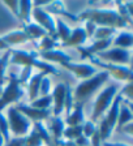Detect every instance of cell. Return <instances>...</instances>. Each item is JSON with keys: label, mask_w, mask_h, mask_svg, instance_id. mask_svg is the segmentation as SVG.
Masks as SVG:
<instances>
[{"label": "cell", "mask_w": 133, "mask_h": 146, "mask_svg": "<svg viewBox=\"0 0 133 146\" xmlns=\"http://www.w3.org/2000/svg\"><path fill=\"white\" fill-rule=\"evenodd\" d=\"M49 127L46 128L49 133L52 134V141L54 145L56 142L63 140V132L65 129V123L60 116H50L49 119Z\"/></svg>", "instance_id": "2e32d148"}, {"label": "cell", "mask_w": 133, "mask_h": 146, "mask_svg": "<svg viewBox=\"0 0 133 146\" xmlns=\"http://www.w3.org/2000/svg\"><path fill=\"white\" fill-rule=\"evenodd\" d=\"M118 94L124 100H127V102H132V98H133V84H132V81L127 82V84L121 88V90L118 91Z\"/></svg>", "instance_id": "d590c367"}, {"label": "cell", "mask_w": 133, "mask_h": 146, "mask_svg": "<svg viewBox=\"0 0 133 146\" xmlns=\"http://www.w3.org/2000/svg\"><path fill=\"white\" fill-rule=\"evenodd\" d=\"M24 88L20 84L16 73H11L8 77V84L4 86L3 93L0 94V112L7 107H11L13 103H18L24 97Z\"/></svg>", "instance_id": "5b68a950"}, {"label": "cell", "mask_w": 133, "mask_h": 146, "mask_svg": "<svg viewBox=\"0 0 133 146\" xmlns=\"http://www.w3.org/2000/svg\"><path fill=\"white\" fill-rule=\"evenodd\" d=\"M70 29L63 20L58 18V20H55V38L58 39L59 43H63L68 39V36L70 35Z\"/></svg>", "instance_id": "484cf974"}, {"label": "cell", "mask_w": 133, "mask_h": 146, "mask_svg": "<svg viewBox=\"0 0 133 146\" xmlns=\"http://www.w3.org/2000/svg\"><path fill=\"white\" fill-rule=\"evenodd\" d=\"M102 146H130V145H127V143H123V142H108V141H106V142H103Z\"/></svg>", "instance_id": "ee69618b"}, {"label": "cell", "mask_w": 133, "mask_h": 146, "mask_svg": "<svg viewBox=\"0 0 133 146\" xmlns=\"http://www.w3.org/2000/svg\"><path fill=\"white\" fill-rule=\"evenodd\" d=\"M4 146H25V137H15V138H11Z\"/></svg>", "instance_id": "60d3db41"}, {"label": "cell", "mask_w": 133, "mask_h": 146, "mask_svg": "<svg viewBox=\"0 0 133 146\" xmlns=\"http://www.w3.org/2000/svg\"><path fill=\"white\" fill-rule=\"evenodd\" d=\"M4 81H5V80H0V94L3 93V89H4Z\"/></svg>", "instance_id": "bcb514c9"}, {"label": "cell", "mask_w": 133, "mask_h": 146, "mask_svg": "<svg viewBox=\"0 0 133 146\" xmlns=\"http://www.w3.org/2000/svg\"><path fill=\"white\" fill-rule=\"evenodd\" d=\"M82 136V125H77V127H65L63 132V137L66 141H76L78 137Z\"/></svg>", "instance_id": "4dcf8cb0"}, {"label": "cell", "mask_w": 133, "mask_h": 146, "mask_svg": "<svg viewBox=\"0 0 133 146\" xmlns=\"http://www.w3.org/2000/svg\"><path fill=\"white\" fill-rule=\"evenodd\" d=\"M65 93H66V82H59L54 86L51 93L52 97V116H60L64 112L65 104Z\"/></svg>", "instance_id": "7c38bea8"}, {"label": "cell", "mask_w": 133, "mask_h": 146, "mask_svg": "<svg viewBox=\"0 0 133 146\" xmlns=\"http://www.w3.org/2000/svg\"><path fill=\"white\" fill-rule=\"evenodd\" d=\"M73 142L76 143V145H78V146H90V140L89 138H86V137L81 136L78 137L76 141H73Z\"/></svg>", "instance_id": "7bdbcfd3"}, {"label": "cell", "mask_w": 133, "mask_h": 146, "mask_svg": "<svg viewBox=\"0 0 133 146\" xmlns=\"http://www.w3.org/2000/svg\"><path fill=\"white\" fill-rule=\"evenodd\" d=\"M88 40V35L85 33L84 27H76L70 31V35L65 42L60 43V47H84L85 42Z\"/></svg>", "instance_id": "ac0fdd59"}, {"label": "cell", "mask_w": 133, "mask_h": 146, "mask_svg": "<svg viewBox=\"0 0 133 146\" xmlns=\"http://www.w3.org/2000/svg\"><path fill=\"white\" fill-rule=\"evenodd\" d=\"M31 72H33V68L31 67H22V70L20 72V74H17V78H18V81H20L21 85H25V84L29 82L30 77L33 76Z\"/></svg>", "instance_id": "74e56055"}, {"label": "cell", "mask_w": 133, "mask_h": 146, "mask_svg": "<svg viewBox=\"0 0 133 146\" xmlns=\"http://www.w3.org/2000/svg\"><path fill=\"white\" fill-rule=\"evenodd\" d=\"M31 11H33V1L27 0L18 1V20L22 22V25L31 22Z\"/></svg>", "instance_id": "603a6c76"}, {"label": "cell", "mask_w": 133, "mask_h": 146, "mask_svg": "<svg viewBox=\"0 0 133 146\" xmlns=\"http://www.w3.org/2000/svg\"><path fill=\"white\" fill-rule=\"evenodd\" d=\"M7 50H11V48H9L8 44H7V43L1 39V36H0V51H7Z\"/></svg>", "instance_id": "f6af8a7d"}, {"label": "cell", "mask_w": 133, "mask_h": 146, "mask_svg": "<svg viewBox=\"0 0 133 146\" xmlns=\"http://www.w3.org/2000/svg\"><path fill=\"white\" fill-rule=\"evenodd\" d=\"M123 98L119 94H116L115 99L112 100L110 108L106 111V113L102 116V117L98 120L99 125L97 127L98 133H99L100 141L106 142L108 141V138L112 136V132L116 128V120H118V113H119V108H120V104L123 103Z\"/></svg>", "instance_id": "277c9868"}, {"label": "cell", "mask_w": 133, "mask_h": 146, "mask_svg": "<svg viewBox=\"0 0 133 146\" xmlns=\"http://www.w3.org/2000/svg\"><path fill=\"white\" fill-rule=\"evenodd\" d=\"M29 104L38 110H50L52 107V97H51V94L45 95V97H38L37 99H34Z\"/></svg>", "instance_id": "f546056e"}, {"label": "cell", "mask_w": 133, "mask_h": 146, "mask_svg": "<svg viewBox=\"0 0 133 146\" xmlns=\"http://www.w3.org/2000/svg\"><path fill=\"white\" fill-rule=\"evenodd\" d=\"M15 107L17 111H20L31 123H42L51 116V110H38L31 107L30 104H25V103H18Z\"/></svg>", "instance_id": "4fadbf2b"}, {"label": "cell", "mask_w": 133, "mask_h": 146, "mask_svg": "<svg viewBox=\"0 0 133 146\" xmlns=\"http://www.w3.org/2000/svg\"><path fill=\"white\" fill-rule=\"evenodd\" d=\"M7 113L8 115L5 117H7V121H8L9 132L12 134H15L16 137H25L30 132L33 123L27 117H25L20 111H17L15 106L8 107Z\"/></svg>", "instance_id": "52a82bcc"}, {"label": "cell", "mask_w": 133, "mask_h": 146, "mask_svg": "<svg viewBox=\"0 0 133 146\" xmlns=\"http://www.w3.org/2000/svg\"><path fill=\"white\" fill-rule=\"evenodd\" d=\"M31 18L35 21L37 25H39L42 29L47 31V34L55 38V18L50 13H47L43 8L33 7L31 11ZM56 39V38H55Z\"/></svg>", "instance_id": "30bf717a"}, {"label": "cell", "mask_w": 133, "mask_h": 146, "mask_svg": "<svg viewBox=\"0 0 133 146\" xmlns=\"http://www.w3.org/2000/svg\"><path fill=\"white\" fill-rule=\"evenodd\" d=\"M78 20L90 21L98 27H112V29H125L129 25L119 16L116 9H104V8H88L77 16Z\"/></svg>", "instance_id": "6da1fadb"}, {"label": "cell", "mask_w": 133, "mask_h": 146, "mask_svg": "<svg viewBox=\"0 0 133 146\" xmlns=\"http://www.w3.org/2000/svg\"><path fill=\"white\" fill-rule=\"evenodd\" d=\"M97 25H94L93 22L90 21H85V27L84 30L85 33H86V35H88V38H91V36L94 35V33H95V30H97Z\"/></svg>", "instance_id": "ab89813d"}, {"label": "cell", "mask_w": 133, "mask_h": 146, "mask_svg": "<svg viewBox=\"0 0 133 146\" xmlns=\"http://www.w3.org/2000/svg\"><path fill=\"white\" fill-rule=\"evenodd\" d=\"M43 9H45L47 13H50L51 16L52 15L64 16V17H68V18H70V20H73V21H78L77 16L72 15L70 12L66 11L63 1H49V3L46 4V7H43Z\"/></svg>", "instance_id": "d6986e66"}, {"label": "cell", "mask_w": 133, "mask_h": 146, "mask_svg": "<svg viewBox=\"0 0 133 146\" xmlns=\"http://www.w3.org/2000/svg\"><path fill=\"white\" fill-rule=\"evenodd\" d=\"M39 40L41 42L37 44V48H38L37 52L51 51V50H55V48H59V47H60V43L58 42V39H55L54 36H51V35H46Z\"/></svg>", "instance_id": "4316f807"}, {"label": "cell", "mask_w": 133, "mask_h": 146, "mask_svg": "<svg viewBox=\"0 0 133 146\" xmlns=\"http://www.w3.org/2000/svg\"><path fill=\"white\" fill-rule=\"evenodd\" d=\"M51 89H52V81L50 78V76H45L41 81V86H39V95L45 97V95H50L51 94Z\"/></svg>", "instance_id": "836d02e7"}, {"label": "cell", "mask_w": 133, "mask_h": 146, "mask_svg": "<svg viewBox=\"0 0 133 146\" xmlns=\"http://www.w3.org/2000/svg\"><path fill=\"white\" fill-rule=\"evenodd\" d=\"M86 121L85 120V112H84V103L81 102H74L72 111L69 115H66V119L64 120L65 127H77V125H82Z\"/></svg>", "instance_id": "e0dca14e"}, {"label": "cell", "mask_w": 133, "mask_h": 146, "mask_svg": "<svg viewBox=\"0 0 133 146\" xmlns=\"http://www.w3.org/2000/svg\"><path fill=\"white\" fill-rule=\"evenodd\" d=\"M9 63L15 64V65H21V67H31L38 68L39 72H45L47 74H54L58 76L59 69L54 67L52 64H49L46 61L41 60L38 58L37 51H25V50H11V58H9Z\"/></svg>", "instance_id": "7a4b0ae2"}, {"label": "cell", "mask_w": 133, "mask_h": 146, "mask_svg": "<svg viewBox=\"0 0 133 146\" xmlns=\"http://www.w3.org/2000/svg\"><path fill=\"white\" fill-rule=\"evenodd\" d=\"M118 131L125 133L127 136H132L133 134V123H128V124H125L124 127H121L120 129H118Z\"/></svg>", "instance_id": "b9f144b4"}, {"label": "cell", "mask_w": 133, "mask_h": 146, "mask_svg": "<svg viewBox=\"0 0 133 146\" xmlns=\"http://www.w3.org/2000/svg\"><path fill=\"white\" fill-rule=\"evenodd\" d=\"M112 46V39H103V40H94L93 44L88 47H78L81 59H89L91 56H97L98 54L108 50Z\"/></svg>", "instance_id": "9a60e30c"}, {"label": "cell", "mask_w": 133, "mask_h": 146, "mask_svg": "<svg viewBox=\"0 0 133 146\" xmlns=\"http://www.w3.org/2000/svg\"><path fill=\"white\" fill-rule=\"evenodd\" d=\"M118 33V30L112 29V27H103L99 26L97 27V30L94 33L93 38L95 40H103V39H112V36Z\"/></svg>", "instance_id": "f1b7e54d"}, {"label": "cell", "mask_w": 133, "mask_h": 146, "mask_svg": "<svg viewBox=\"0 0 133 146\" xmlns=\"http://www.w3.org/2000/svg\"><path fill=\"white\" fill-rule=\"evenodd\" d=\"M45 76H49L47 73L45 72H38L35 74L30 77L29 82H27V95H29V100L33 102L34 99L39 97V86H41V81Z\"/></svg>", "instance_id": "ffe728a7"}, {"label": "cell", "mask_w": 133, "mask_h": 146, "mask_svg": "<svg viewBox=\"0 0 133 146\" xmlns=\"http://www.w3.org/2000/svg\"><path fill=\"white\" fill-rule=\"evenodd\" d=\"M108 78H110L108 74L104 70H102V72H97L90 78L81 81L74 88V90H73V99H74V102L84 103L85 100H88L95 91L99 90L108 81Z\"/></svg>", "instance_id": "3957f363"}, {"label": "cell", "mask_w": 133, "mask_h": 146, "mask_svg": "<svg viewBox=\"0 0 133 146\" xmlns=\"http://www.w3.org/2000/svg\"><path fill=\"white\" fill-rule=\"evenodd\" d=\"M0 134L4 137L5 142H8L11 140V132H9L8 121H7V117L3 112H0Z\"/></svg>", "instance_id": "d6a6232c"}, {"label": "cell", "mask_w": 133, "mask_h": 146, "mask_svg": "<svg viewBox=\"0 0 133 146\" xmlns=\"http://www.w3.org/2000/svg\"><path fill=\"white\" fill-rule=\"evenodd\" d=\"M5 145V141H4V137L0 134V146H4Z\"/></svg>", "instance_id": "7dc6e473"}, {"label": "cell", "mask_w": 133, "mask_h": 146, "mask_svg": "<svg viewBox=\"0 0 133 146\" xmlns=\"http://www.w3.org/2000/svg\"><path fill=\"white\" fill-rule=\"evenodd\" d=\"M95 131H97V125H95V123L88 120V121H85L84 124H82V136L86 137V138H89V140H90L91 136L95 133Z\"/></svg>", "instance_id": "8d00e7d4"}, {"label": "cell", "mask_w": 133, "mask_h": 146, "mask_svg": "<svg viewBox=\"0 0 133 146\" xmlns=\"http://www.w3.org/2000/svg\"><path fill=\"white\" fill-rule=\"evenodd\" d=\"M73 104H74V99H73V90L70 88V85L66 82V93H65V104H64V112L66 115H69V112L72 111Z\"/></svg>", "instance_id": "1f68e13d"}, {"label": "cell", "mask_w": 133, "mask_h": 146, "mask_svg": "<svg viewBox=\"0 0 133 146\" xmlns=\"http://www.w3.org/2000/svg\"><path fill=\"white\" fill-rule=\"evenodd\" d=\"M132 120H133V112H132V107H130V102L123 100V103L120 104V108H119L118 120H116V129H120L125 124L132 123Z\"/></svg>", "instance_id": "44dd1931"}, {"label": "cell", "mask_w": 133, "mask_h": 146, "mask_svg": "<svg viewBox=\"0 0 133 146\" xmlns=\"http://www.w3.org/2000/svg\"><path fill=\"white\" fill-rule=\"evenodd\" d=\"M61 67L64 69H66L68 72H70L76 78H78L80 81L90 78L91 76H94L97 73V68L93 67L91 64H86V63H65Z\"/></svg>", "instance_id": "8fae6325"}, {"label": "cell", "mask_w": 133, "mask_h": 146, "mask_svg": "<svg viewBox=\"0 0 133 146\" xmlns=\"http://www.w3.org/2000/svg\"><path fill=\"white\" fill-rule=\"evenodd\" d=\"M9 58H11V50H7V51L0 56V80H7L5 70H7V67H8Z\"/></svg>", "instance_id": "e575fe53"}, {"label": "cell", "mask_w": 133, "mask_h": 146, "mask_svg": "<svg viewBox=\"0 0 133 146\" xmlns=\"http://www.w3.org/2000/svg\"><path fill=\"white\" fill-rule=\"evenodd\" d=\"M38 54V58L41 60L46 61L49 64H52V63H56V64H60V67L63 64L65 63H70L72 58L69 55L64 52L63 50L60 48H55V50H51V51H42V52H37Z\"/></svg>", "instance_id": "5bb4252c"}, {"label": "cell", "mask_w": 133, "mask_h": 146, "mask_svg": "<svg viewBox=\"0 0 133 146\" xmlns=\"http://www.w3.org/2000/svg\"><path fill=\"white\" fill-rule=\"evenodd\" d=\"M133 46V34L130 31H121L112 39V47H118L123 50H129Z\"/></svg>", "instance_id": "cb8c5ba5"}, {"label": "cell", "mask_w": 133, "mask_h": 146, "mask_svg": "<svg viewBox=\"0 0 133 146\" xmlns=\"http://www.w3.org/2000/svg\"><path fill=\"white\" fill-rule=\"evenodd\" d=\"M116 94H118V86L116 85H108L100 91L99 94H98V97L95 98V100H94L90 121L97 123L106 113V111L111 106L112 100L115 99Z\"/></svg>", "instance_id": "8992f818"}, {"label": "cell", "mask_w": 133, "mask_h": 146, "mask_svg": "<svg viewBox=\"0 0 133 146\" xmlns=\"http://www.w3.org/2000/svg\"><path fill=\"white\" fill-rule=\"evenodd\" d=\"M97 58L102 61H106V63L124 65V64L130 61V51L129 50L118 48V47H110L108 50L98 54Z\"/></svg>", "instance_id": "9c48e42d"}, {"label": "cell", "mask_w": 133, "mask_h": 146, "mask_svg": "<svg viewBox=\"0 0 133 146\" xmlns=\"http://www.w3.org/2000/svg\"><path fill=\"white\" fill-rule=\"evenodd\" d=\"M89 60L91 61L93 67H99L110 77H114L118 81H124V82L132 81V77H133L132 69L129 67H127V65H116V64L106 63V61L99 60L97 56H91V58H89Z\"/></svg>", "instance_id": "ba28073f"}, {"label": "cell", "mask_w": 133, "mask_h": 146, "mask_svg": "<svg viewBox=\"0 0 133 146\" xmlns=\"http://www.w3.org/2000/svg\"><path fill=\"white\" fill-rule=\"evenodd\" d=\"M42 145H45L42 137L35 131V128L31 125L30 132L25 136V146H42Z\"/></svg>", "instance_id": "83f0119b"}, {"label": "cell", "mask_w": 133, "mask_h": 146, "mask_svg": "<svg viewBox=\"0 0 133 146\" xmlns=\"http://www.w3.org/2000/svg\"><path fill=\"white\" fill-rule=\"evenodd\" d=\"M22 30L29 36V39L33 40V42L37 39H42L43 36L49 35L47 31H46L45 29H42L39 25H37L35 22H30V24H27V25H24V29H22Z\"/></svg>", "instance_id": "d4e9b609"}, {"label": "cell", "mask_w": 133, "mask_h": 146, "mask_svg": "<svg viewBox=\"0 0 133 146\" xmlns=\"http://www.w3.org/2000/svg\"><path fill=\"white\" fill-rule=\"evenodd\" d=\"M1 39L8 44V47L11 48L12 46H18V44H24V43L29 42V36L24 33V30H15L11 33L5 34L1 36Z\"/></svg>", "instance_id": "7402d4cb"}, {"label": "cell", "mask_w": 133, "mask_h": 146, "mask_svg": "<svg viewBox=\"0 0 133 146\" xmlns=\"http://www.w3.org/2000/svg\"><path fill=\"white\" fill-rule=\"evenodd\" d=\"M3 5H5L16 18H18V1H3Z\"/></svg>", "instance_id": "f35d334b"}]
</instances>
